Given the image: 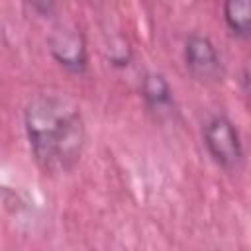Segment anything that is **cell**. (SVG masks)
<instances>
[{
	"mask_svg": "<svg viewBox=\"0 0 251 251\" xmlns=\"http://www.w3.org/2000/svg\"><path fill=\"white\" fill-rule=\"evenodd\" d=\"M224 18L233 33L247 37L251 29V0H226Z\"/></svg>",
	"mask_w": 251,
	"mask_h": 251,
	"instance_id": "5",
	"label": "cell"
},
{
	"mask_svg": "<svg viewBox=\"0 0 251 251\" xmlns=\"http://www.w3.org/2000/svg\"><path fill=\"white\" fill-rule=\"evenodd\" d=\"M51 53L63 67L73 71H82L86 61L84 41L75 29H55L51 35Z\"/></svg>",
	"mask_w": 251,
	"mask_h": 251,
	"instance_id": "4",
	"label": "cell"
},
{
	"mask_svg": "<svg viewBox=\"0 0 251 251\" xmlns=\"http://www.w3.org/2000/svg\"><path fill=\"white\" fill-rule=\"evenodd\" d=\"M25 129L35 161L47 173H65L76 165L84 147V124L71 102L37 96L25 110Z\"/></svg>",
	"mask_w": 251,
	"mask_h": 251,
	"instance_id": "1",
	"label": "cell"
},
{
	"mask_svg": "<svg viewBox=\"0 0 251 251\" xmlns=\"http://www.w3.org/2000/svg\"><path fill=\"white\" fill-rule=\"evenodd\" d=\"M141 90L151 108H163L171 104V88L161 75H147Z\"/></svg>",
	"mask_w": 251,
	"mask_h": 251,
	"instance_id": "6",
	"label": "cell"
},
{
	"mask_svg": "<svg viewBox=\"0 0 251 251\" xmlns=\"http://www.w3.org/2000/svg\"><path fill=\"white\" fill-rule=\"evenodd\" d=\"M184 61L192 76L198 80H216L222 73L220 57L208 37L192 35L184 47Z\"/></svg>",
	"mask_w": 251,
	"mask_h": 251,
	"instance_id": "3",
	"label": "cell"
},
{
	"mask_svg": "<svg viewBox=\"0 0 251 251\" xmlns=\"http://www.w3.org/2000/svg\"><path fill=\"white\" fill-rule=\"evenodd\" d=\"M55 0H29V4L39 12H49Z\"/></svg>",
	"mask_w": 251,
	"mask_h": 251,
	"instance_id": "7",
	"label": "cell"
},
{
	"mask_svg": "<svg viewBox=\"0 0 251 251\" xmlns=\"http://www.w3.org/2000/svg\"><path fill=\"white\" fill-rule=\"evenodd\" d=\"M204 143L208 147V153L220 167H224L227 171H233L239 167V163L243 159V151H241L237 129L233 127V124L227 118L218 116L206 124Z\"/></svg>",
	"mask_w": 251,
	"mask_h": 251,
	"instance_id": "2",
	"label": "cell"
}]
</instances>
